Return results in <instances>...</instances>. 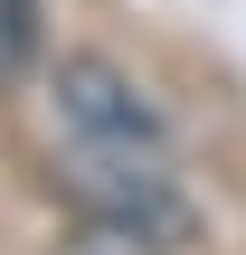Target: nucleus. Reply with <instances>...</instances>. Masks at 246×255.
I'll return each mask as SVG.
<instances>
[{"mask_svg":"<svg viewBox=\"0 0 246 255\" xmlns=\"http://www.w3.org/2000/svg\"><path fill=\"white\" fill-rule=\"evenodd\" d=\"M57 132H66V189L85 208L133 218L161 246H190V199H180V170H171V132L114 57H66L57 66Z\"/></svg>","mask_w":246,"mask_h":255,"instance_id":"obj_1","label":"nucleus"},{"mask_svg":"<svg viewBox=\"0 0 246 255\" xmlns=\"http://www.w3.org/2000/svg\"><path fill=\"white\" fill-rule=\"evenodd\" d=\"M57 255H171L152 227H133V218H104V208H85L66 237H57Z\"/></svg>","mask_w":246,"mask_h":255,"instance_id":"obj_2","label":"nucleus"},{"mask_svg":"<svg viewBox=\"0 0 246 255\" xmlns=\"http://www.w3.org/2000/svg\"><path fill=\"white\" fill-rule=\"evenodd\" d=\"M38 47H47V0H0V95L38 66Z\"/></svg>","mask_w":246,"mask_h":255,"instance_id":"obj_3","label":"nucleus"}]
</instances>
